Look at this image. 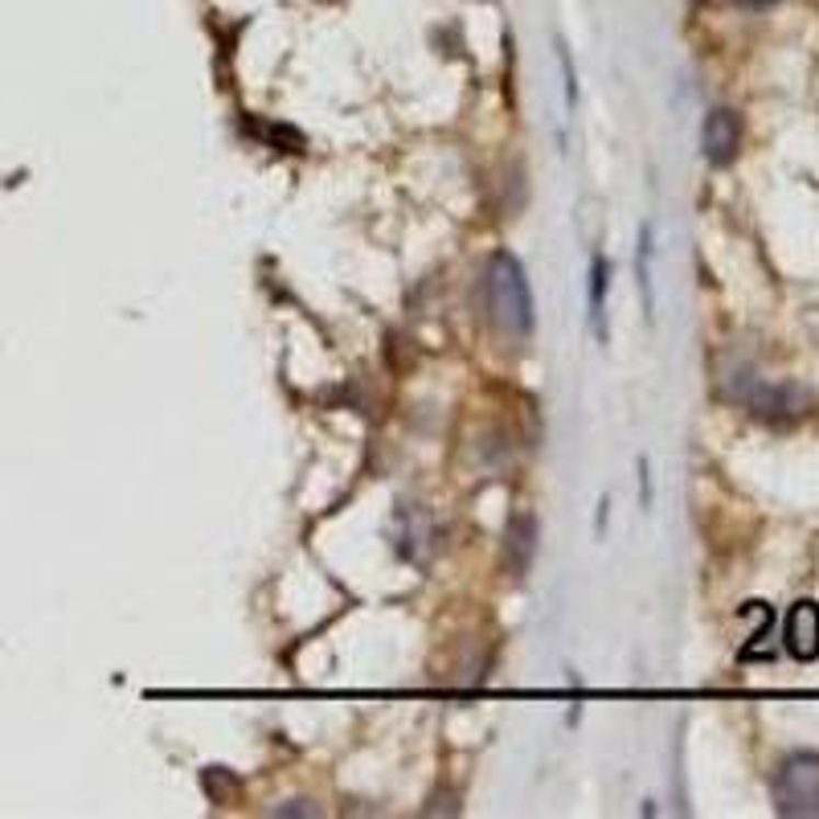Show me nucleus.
I'll return each mask as SVG.
<instances>
[{
    "label": "nucleus",
    "instance_id": "10",
    "mask_svg": "<svg viewBox=\"0 0 819 819\" xmlns=\"http://www.w3.org/2000/svg\"><path fill=\"white\" fill-rule=\"evenodd\" d=\"M561 78H566V111H573L578 103V87H573V66H570V54L561 49Z\"/></svg>",
    "mask_w": 819,
    "mask_h": 819
},
{
    "label": "nucleus",
    "instance_id": "7",
    "mask_svg": "<svg viewBox=\"0 0 819 819\" xmlns=\"http://www.w3.org/2000/svg\"><path fill=\"white\" fill-rule=\"evenodd\" d=\"M533 554H537V516L516 512V516L509 521V570L525 573Z\"/></svg>",
    "mask_w": 819,
    "mask_h": 819
},
{
    "label": "nucleus",
    "instance_id": "3",
    "mask_svg": "<svg viewBox=\"0 0 819 819\" xmlns=\"http://www.w3.org/2000/svg\"><path fill=\"white\" fill-rule=\"evenodd\" d=\"M750 410H754L758 418H804L811 406H816V394L804 386H795V382H778V386H754L750 389Z\"/></svg>",
    "mask_w": 819,
    "mask_h": 819
},
{
    "label": "nucleus",
    "instance_id": "1",
    "mask_svg": "<svg viewBox=\"0 0 819 819\" xmlns=\"http://www.w3.org/2000/svg\"><path fill=\"white\" fill-rule=\"evenodd\" d=\"M484 295H488V316L504 337H528L533 328V292L521 263L509 250H500L488 259L484 271Z\"/></svg>",
    "mask_w": 819,
    "mask_h": 819
},
{
    "label": "nucleus",
    "instance_id": "5",
    "mask_svg": "<svg viewBox=\"0 0 819 819\" xmlns=\"http://www.w3.org/2000/svg\"><path fill=\"white\" fill-rule=\"evenodd\" d=\"M783 644L799 664L819 660V603L799 599L783 618Z\"/></svg>",
    "mask_w": 819,
    "mask_h": 819
},
{
    "label": "nucleus",
    "instance_id": "8",
    "mask_svg": "<svg viewBox=\"0 0 819 819\" xmlns=\"http://www.w3.org/2000/svg\"><path fill=\"white\" fill-rule=\"evenodd\" d=\"M590 278H594V287H590V320H594V332H599V341H606V328H603L606 259H594V271H590Z\"/></svg>",
    "mask_w": 819,
    "mask_h": 819
},
{
    "label": "nucleus",
    "instance_id": "2",
    "mask_svg": "<svg viewBox=\"0 0 819 819\" xmlns=\"http://www.w3.org/2000/svg\"><path fill=\"white\" fill-rule=\"evenodd\" d=\"M774 811L787 819L819 816V754L816 750H795L778 762L771 783Z\"/></svg>",
    "mask_w": 819,
    "mask_h": 819
},
{
    "label": "nucleus",
    "instance_id": "11",
    "mask_svg": "<svg viewBox=\"0 0 819 819\" xmlns=\"http://www.w3.org/2000/svg\"><path fill=\"white\" fill-rule=\"evenodd\" d=\"M746 4H766V0H746Z\"/></svg>",
    "mask_w": 819,
    "mask_h": 819
},
{
    "label": "nucleus",
    "instance_id": "4",
    "mask_svg": "<svg viewBox=\"0 0 819 819\" xmlns=\"http://www.w3.org/2000/svg\"><path fill=\"white\" fill-rule=\"evenodd\" d=\"M701 148H705V160L726 169L729 160L742 148V120L729 107H717L705 115V127H701Z\"/></svg>",
    "mask_w": 819,
    "mask_h": 819
},
{
    "label": "nucleus",
    "instance_id": "9",
    "mask_svg": "<svg viewBox=\"0 0 819 819\" xmlns=\"http://www.w3.org/2000/svg\"><path fill=\"white\" fill-rule=\"evenodd\" d=\"M639 292H644V308L648 316L656 311V292H651V226L639 234Z\"/></svg>",
    "mask_w": 819,
    "mask_h": 819
},
{
    "label": "nucleus",
    "instance_id": "6",
    "mask_svg": "<svg viewBox=\"0 0 819 819\" xmlns=\"http://www.w3.org/2000/svg\"><path fill=\"white\" fill-rule=\"evenodd\" d=\"M394 537H398V549L406 557L422 561L426 557V542H431V516L418 509V504H402L398 516H394Z\"/></svg>",
    "mask_w": 819,
    "mask_h": 819
}]
</instances>
